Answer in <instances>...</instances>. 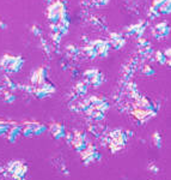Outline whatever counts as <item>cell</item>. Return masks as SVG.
I'll list each match as a JSON object with an SVG mask.
<instances>
[{"instance_id":"cell-1","label":"cell","mask_w":171,"mask_h":180,"mask_svg":"<svg viewBox=\"0 0 171 180\" xmlns=\"http://www.w3.org/2000/svg\"><path fill=\"white\" fill-rule=\"evenodd\" d=\"M169 33H170V26L165 22H160V23L156 24V26L153 28L152 30L153 36L156 39H158V40H162L164 37H166L169 35Z\"/></svg>"},{"instance_id":"cell-2","label":"cell","mask_w":171,"mask_h":180,"mask_svg":"<svg viewBox=\"0 0 171 180\" xmlns=\"http://www.w3.org/2000/svg\"><path fill=\"white\" fill-rule=\"evenodd\" d=\"M110 47H113L115 49H121L125 44H126V39L121 35V34H117V33H111L110 34Z\"/></svg>"},{"instance_id":"cell-3","label":"cell","mask_w":171,"mask_h":180,"mask_svg":"<svg viewBox=\"0 0 171 180\" xmlns=\"http://www.w3.org/2000/svg\"><path fill=\"white\" fill-rule=\"evenodd\" d=\"M50 132L53 133L54 138H56V139L65 137V135H66L65 126L61 125V124H53V125L50 126Z\"/></svg>"},{"instance_id":"cell-4","label":"cell","mask_w":171,"mask_h":180,"mask_svg":"<svg viewBox=\"0 0 171 180\" xmlns=\"http://www.w3.org/2000/svg\"><path fill=\"white\" fill-rule=\"evenodd\" d=\"M144 25H146L144 22H139V23H136V24L128 25V26L125 29V31H126V34H127L128 36H136L139 29H140L141 26H144Z\"/></svg>"},{"instance_id":"cell-5","label":"cell","mask_w":171,"mask_h":180,"mask_svg":"<svg viewBox=\"0 0 171 180\" xmlns=\"http://www.w3.org/2000/svg\"><path fill=\"white\" fill-rule=\"evenodd\" d=\"M154 60H156L158 64H160V65H165V64H168V61L170 59H168V58L164 55V53H163L162 51H157V52L154 53Z\"/></svg>"},{"instance_id":"cell-6","label":"cell","mask_w":171,"mask_h":180,"mask_svg":"<svg viewBox=\"0 0 171 180\" xmlns=\"http://www.w3.org/2000/svg\"><path fill=\"white\" fill-rule=\"evenodd\" d=\"M103 82H104V76H103L101 72H98V75H97L96 77H94L91 80H89L87 84H90V85H92V86L97 88V86H99Z\"/></svg>"},{"instance_id":"cell-7","label":"cell","mask_w":171,"mask_h":180,"mask_svg":"<svg viewBox=\"0 0 171 180\" xmlns=\"http://www.w3.org/2000/svg\"><path fill=\"white\" fill-rule=\"evenodd\" d=\"M84 53H85V55H86L89 59H95V58L98 57V55H97V51H96L95 48H92L90 44L86 46V47H84Z\"/></svg>"},{"instance_id":"cell-8","label":"cell","mask_w":171,"mask_h":180,"mask_svg":"<svg viewBox=\"0 0 171 180\" xmlns=\"http://www.w3.org/2000/svg\"><path fill=\"white\" fill-rule=\"evenodd\" d=\"M154 9V7H153ZM170 1H168V2H165V4H163L162 6H159L158 9H157V11H158V13H159V16H163V15H169L170 13Z\"/></svg>"},{"instance_id":"cell-9","label":"cell","mask_w":171,"mask_h":180,"mask_svg":"<svg viewBox=\"0 0 171 180\" xmlns=\"http://www.w3.org/2000/svg\"><path fill=\"white\" fill-rule=\"evenodd\" d=\"M109 41H105V40H101V39H97V40H94L91 41L89 44L92 47V48H95L96 51H98V49H101L102 47H104L107 43H108Z\"/></svg>"},{"instance_id":"cell-10","label":"cell","mask_w":171,"mask_h":180,"mask_svg":"<svg viewBox=\"0 0 171 180\" xmlns=\"http://www.w3.org/2000/svg\"><path fill=\"white\" fill-rule=\"evenodd\" d=\"M72 143H73V146H74V149H76L78 153L84 151L86 149V146H87V144H86L85 140H73Z\"/></svg>"},{"instance_id":"cell-11","label":"cell","mask_w":171,"mask_h":180,"mask_svg":"<svg viewBox=\"0 0 171 180\" xmlns=\"http://www.w3.org/2000/svg\"><path fill=\"white\" fill-rule=\"evenodd\" d=\"M98 72H99L98 69H89V70H86L84 72V77H85V79L89 82V80L92 79L94 77H96L98 75Z\"/></svg>"},{"instance_id":"cell-12","label":"cell","mask_w":171,"mask_h":180,"mask_svg":"<svg viewBox=\"0 0 171 180\" xmlns=\"http://www.w3.org/2000/svg\"><path fill=\"white\" fill-rule=\"evenodd\" d=\"M76 90L78 95H85L87 93V84H85L84 82H78L76 85Z\"/></svg>"},{"instance_id":"cell-13","label":"cell","mask_w":171,"mask_h":180,"mask_svg":"<svg viewBox=\"0 0 171 180\" xmlns=\"http://www.w3.org/2000/svg\"><path fill=\"white\" fill-rule=\"evenodd\" d=\"M142 73H144L146 77H151V76H153V75L156 73V70L153 69L152 66H150V65H145V66L142 67Z\"/></svg>"},{"instance_id":"cell-14","label":"cell","mask_w":171,"mask_h":180,"mask_svg":"<svg viewBox=\"0 0 171 180\" xmlns=\"http://www.w3.org/2000/svg\"><path fill=\"white\" fill-rule=\"evenodd\" d=\"M153 142H154V145L157 148L162 146V136L159 135V132H154L153 133Z\"/></svg>"},{"instance_id":"cell-15","label":"cell","mask_w":171,"mask_h":180,"mask_svg":"<svg viewBox=\"0 0 171 180\" xmlns=\"http://www.w3.org/2000/svg\"><path fill=\"white\" fill-rule=\"evenodd\" d=\"M168 1H170V0H153L152 7H154V9H158L159 6H162L163 4L168 2Z\"/></svg>"},{"instance_id":"cell-16","label":"cell","mask_w":171,"mask_h":180,"mask_svg":"<svg viewBox=\"0 0 171 180\" xmlns=\"http://www.w3.org/2000/svg\"><path fill=\"white\" fill-rule=\"evenodd\" d=\"M68 49H67V52H68V54L70 55H72V57H74L78 54V48H76L74 46H70V47H67Z\"/></svg>"},{"instance_id":"cell-17","label":"cell","mask_w":171,"mask_h":180,"mask_svg":"<svg viewBox=\"0 0 171 180\" xmlns=\"http://www.w3.org/2000/svg\"><path fill=\"white\" fill-rule=\"evenodd\" d=\"M109 1H110V0H97L95 4L97 6H105V5L109 4Z\"/></svg>"},{"instance_id":"cell-18","label":"cell","mask_w":171,"mask_h":180,"mask_svg":"<svg viewBox=\"0 0 171 180\" xmlns=\"http://www.w3.org/2000/svg\"><path fill=\"white\" fill-rule=\"evenodd\" d=\"M65 137L67 138V140H70V142H73V140H74V135L71 133V132H70V133H66Z\"/></svg>"},{"instance_id":"cell-19","label":"cell","mask_w":171,"mask_h":180,"mask_svg":"<svg viewBox=\"0 0 171 180\" xmlns=\"http://www.w3.org/2000/svg\"><path fill=\"white\" fill-rule=\"evenodd\" d=\"M149 169H150V171H152V172H156V173H157V172L159 171V168H158V167H157L156 164H154V166H153V164H151V166L149 167Z\"/></svg>"}]
</instances>
